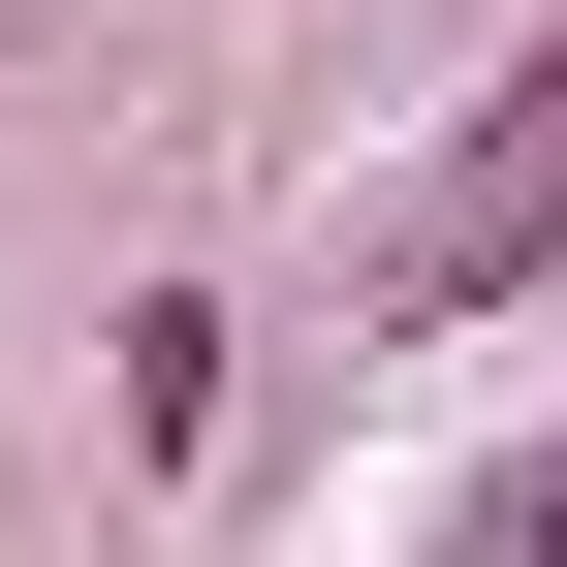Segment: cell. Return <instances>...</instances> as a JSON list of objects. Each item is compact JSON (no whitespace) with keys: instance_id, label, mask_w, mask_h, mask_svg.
<instances>
[{"instance_id":"cell-1","label":"cell","mask_w":567,"mask_h":567,"mask_svg":"<svg viewBox=\"0 0 567 567\" xmlns=\"http://www.w3.org/2000/svg\"><path fill=\"white\" fill-rule=\"evenodd\" d=\"M536 567H567V505H536Z\"/></svg>"}]
</instances>
